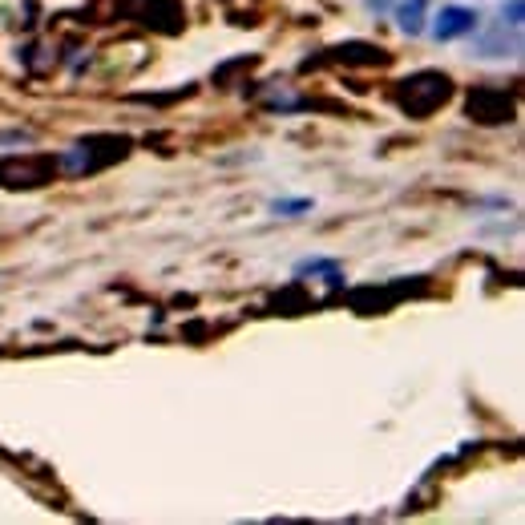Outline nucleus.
I'll return each mask as SVG.
<instances>
[{"label":"nucleus","instance_id":"nucleus-1","mask_svg":"<svg viewBox=\"0 0 525 525\" xmlns=\"http://www.w3.org/2000/svg\"><path fill=\"white\" fill-rule=\"evenodd\" d=\"M473 29H477V13H473V9H465V5H445V9L437 13L433 37H437V41H457V37H465V33H473Z\"/></svg>","mask_w":525,"mask_h":525},{"label":"nucleus","instance_id":"nucleus-2","mask_svg":"<svg viewBox=\"0 0 525 525\" xmlns=\"http://www.w3.org/2000/svg\"><path fill=\"white\" fill-rule=\"evenodd\" d=\"M420 17H425V0H412V5L400 9V29H404L408 37L420 33Z\"/></svg>","mask_w":525,"mask_h":525},{"label":"nucleus","instance_id":"nucleus-3","mask_svg":"<svg viewBox=\"0 0 525 525\" xmlns=\"http://www.w3.org/2000/svg\"><path fill=\"white\" fill-rule=\"evenodd\" d=\"M271 210L275 215H299V210H311V202L307 198H275Z\"/></svg>","mask_w":525,"mask_h":525},{"label":"nucleus","instance_id":"nucleus-4","mask_svg":"<svg viewBox=\"0 0 525 525\" xmlns=\"http://www.w3.org/2000/svg\"><path fill=\"white\" fill-rule=\"evenodd\" d=\"M505 13H509V25L517 29V25H521V0H509V5H505Z\"/></svg>","mask_w":525,"mask_h":525}]
</instances>
